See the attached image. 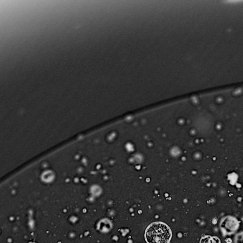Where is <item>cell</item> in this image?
<instances>
[{"label": "cell", "mask_w": 243, "mask_h": 243, "mask_svg": "<svg viewBox=\"0 0 243 243\" xmlns=\"http://www.w3.org/2000/svg\"><path fill=\"white\" fill-rule=\"evenodd\" d=\"M170 229L164 223L155 222L148 227L145 236L148 243H168L170 239Z\"/></svg>", "instance_id": "1"}]
</instances>
